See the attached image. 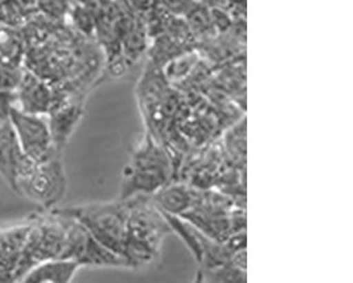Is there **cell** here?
Listing matches in <instances>:
<instances>
[{"label": "cell", "instance_id": "obj_4", "mask_svg": "<svg viewBox=\"0 0 353 283\" xmlns=\"http://www.w3.org/2000/svg\"><path fill=\"white\" fill-rule=\"evenodd\" d=\"M68 218L54 209L32 217L17 272V282L35 265L50 259L61 258L66 240Z\"/></svg>", "mask_w": 353, "mask_h": 283}, {"label": "cell", "instance_id": "obj_8", "mask_svg": "<svg viewBox=\"0 0 353 283\" xmlns=\"http://www.w3.org/2000/svg\"><path fill=\"white\" fill-rule=\"evenodd\" d=\"M34 163L25 154L9 119L6 120L0 125V176L14 191L17 180Z\"/></svg>", "mask_w": 353, "mask_h": 283}, {"label": "cell", "instance_id": "obj_9", "mask_svg": "<svg viewBox=\"0 0 353 283\" xmlns=\"http://www.w3.org/2000/svg\"><path fill=\"white\" fill-rule=\"evenodd\" d=\"M32 218L0 231V282H17L23 247Z\"/></svg>", "mask_w": 353, "mask_h": 283}, {"label": "cell", "instance_id": "obj_16", "mask_svg": "<svg viewBox=\"0 0 353 283\" xmlns=\"http://www.w3.org/2000/svg\"><path fill=\"white\" fill-rule=\"evenodd\" d=\"M67 17L72 21V25L80 35L86 39H94V14L92 10L70 3Z\"/></svg>", "mask_w": 353, "mask_h": 283}, {"label": "cell", "instance_id": "obj_18", "mask_svg": "<svg viewBox=\"0 0 353 283\" xmlns=\"http://www.w3.org/2000/svg\"><path fill=\"white\" fill-rule=\"evenodd\" d=\"M23 67L1 66L0 65V92H15L23 74Z\"/></svg>", "mask_w": 353, "mask_h": 283}, {"label": "cell", "instance_id": "obj_22", "mask_svg": "<svg viewBox=\"0 0 353 283\" xmlns=\"http://www.w3.org/2000/svg\"><path fill=\"white\" fill-rule=\"evenodd\" d=\"M1 228H3V227H0V231H1Z\"/></svg>", "mask_w": 353, "mask_h": 283}, {"label": "cell", "instance_id": "obj_6", "mask_svg": "<svg viewBox=\"0 0 353 283\" xmlns=\"http://www.w3.org/2000/svg\"><path fill=\"white\" fill-rule=\"evenodd\" d=\"M55 210V209H54ZM57 211V210H55ZM66 217V216H65ZM68 218L66 240L61 258L69 259L82 266H125L126 262L117 253L102 245L85 226Z\"/></svg>", "mask_w": 353, "mask_h": 283}, {"label": "cell", "instance_id": "obj_3", "mask_svg": "<svg viewBox=\"0 0 353 283\" xmlns=\"http://www.w3.org/2000/svg\"><path fill=\"white\" fill-rule=\"evenodd\" d=\"M54 209L80 222L102 245L124 259L126 219L129 212L128 200Z\"/></svg>", "mask_w": 353, "mask_h": 283}, {"label": "cell", "instance_id": "obj_12", "mask_svg": "<svg viewBox=\"0 0 353 283\" xmlns=\"http://www.w3.org/2000/svg\"><path fill=\"white\" fill-rule=\"evenodd\" d=\"M80 267L78 263L69 259H50L32 267L21 278V282H72Z\"/></svg>", "mask_w": 353, "mask_h": 283}, {"label": "cell", "instance_id": "obj_15", "mask_svg": "<svg viewBox=\"0 0 353 283\" xmlns=\"http://www.w3.org/2000/svg\"><path fill=\"white\" fill-rule=\"evenodd\" d=\"M183 17L186 21L192 35L205 36L208 35L211 30L216 29L211 17L210 9L196 0Z\"/></svg>", "mask_w": 353, "mask_h": 283}, {"label": "cell", "instance_id": "obj_11", "mask_svg": "<svg viewBox=\"0 0 353 283\" xmlns=\"http://www.w3.org/2000/svg\"><path fill=\"white\" fill-rule=\"evenodd\" d=\"M84 102L85 100H65L53 105L47 115L53 145L61 154L83 117Z\"/></svg>", "mask_w": 353, "mask_h": 283}, {"label": "cell", "instance_id": "obj_14", "mask_svg": "<svg viewBox=\"0 0 353 283\" xmlns=\"http://www.w3.org/2000/svg\"><path fill=\"white\" fill-rule=\"evenodd\" d=\"M26 46L23 34L17 28L0 23V65L23 67Z\"/></svg>", "mask_w": 353, "mask_h": 283}, {"label": "cell", "instance_id": "obj_1", "mask_svg": "<svg viewBox=\"0 0 353 283\" xmlns=\"http://www.w3.org/2000/svg\"><path fill=\"white\" fill-rule=\"evenodd\" d=\"M124 260L128 267L145 266L157 259L163 239L172 231L150 196L128 198Z\"/></svg>", "mask_w": 353, "mask_h": 283}, {"label": "cell", "instance_id": "obj_20", "mask_svg": "<svg viewBox=\"0 0 353 283\" xmlns=\"http://www.w3.org/2000/svg\"><path fill=\"white\" fill-rule=\"evenodd\" d=\"M126 5L129 6L134 12L138 14H145L157 0H123Z\"/></svg>", "mask_w": 353, "mask_h": 283}, {"label": "cell", "instance_id": "obj_10", "mask_svg": "<svg viewBox=\"0 0 353 283\" xmlns=\"http://www.w3.org/2000/svg\"><path fill=\"white\" fill-rule=\"evenodd\" d=\"M14 105L25 113L47 116L53 105L52 86L23 67Z\"/></svg>", "mask_w": 353, "mask_h": 283}, {"label": "cell", "instance_id": "obj_5", "mask_svg": "<svg viewBox=\"0 0 353 283\" xmlns=\"http://www.w3.org/2000/svg\"><path fill=\"white\" fill-rule=\"evenodd\" d=\"M67 190L62 155L43 163H34L17 182L14 192L46 210L52 209L64 198Z\"/></svg>", "mask_w": 353, "mask_h": 283}, {"label": "cell", "instance_id": "obj_17", "mask_svg": "<svg viewBox=\"0 0 353 283\" xmlns=\"http://www.w3.org/2000/svg\"><path fill=\"white\" fill-rule=\"evenodd\" d=\"M37 8L49 19H67L70 1L69 0H37Z\"/></svg>", "mask_w": 353, "mask_h": 283}, {"label": "cell", "instance_id": "obj_2", "mask_svg": "<svg viewBox=\"0 0 353 283\" xmlns=\"http://www.w3.org/2000/svg\"><path fill=\"white\" fill-rule=\"evenodd\" d=\"M170 174L169 157L148 132L124 168L119 200L152 196L167 185Z\"/></svg>", "mask_w": 353, "mask_h": 283}, {"label": "cell", "instance_id": "obj_21", "mask_svg": "<svg viewBox=\"0 0 353 283\" xmlns=\"http://www.w3.org/2000/svg\"><path fill=\"white\" fill-rule=\"evenodd\" d=\"M70 3H74V5L82 6V7L88 8V9L92 10V12L96 11L98 8L99 3L101 0H69Z\"/></svg>", "mask_w": 353, "mask_h": 283}, {"label": "cell", "instance_id": "obj_7", "mask_svg": "<svg viewBox=\"0 0 353 283\" xmlns=\"http://www.w3.org/2000/svg\"><path fill=\"white\" fill-rule=\"evenodd\" d=\"M9 121L23 152L35 163H43L63 155L55 150L45 116L25 113L17 106L12 105Z\"/></svg>", "mask_w": 353, "mask_h": 283}, {"label": "cell", "instance_id": "obj_19", "mask_svg": "<svg viewBox=\"0 0 353 283\" xmlns=\"http://www.w3.org/2000/svg\"><path fill=\"white\" fill-rule=\"evenodd\" d=\"M195 0H157V3L176 17L186 14Z\"/></svg>", "mask_w": 353, "mask_h": 283}, {"label": "cell", "instance_id": "obj_13", "mask_svg": "<svg viewBox=\"0 0 353 283\" xmlns=\"http://www.w3.org/2000/svg\"><path fill=\"white\" fill-rule=\"evenodd\" d=\"M150 196L161 211L172 216H181L194 206L196 193L183 185H172L163 186Z\"/></svg>", "mask_w": 353, "mask_h": 283}]
</instances>
